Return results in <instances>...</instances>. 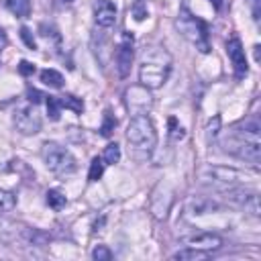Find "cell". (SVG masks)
I'll return each instance as SVG.
<instances>
[{
  "label": "cell",
  "mask_w": 261,
  "mask_h": 261,
  "mask_svg": "<svg viewBox=\"0 0 261 261\" xmlns=\"http://www.w3.org/2000/svg\"><path fill=\"white\" fill-rule=\"evenodd\" d=\"M171 67H173V59H171V55L167 53L165 47H159V45L147 47L143 51L141 65H139L141 86H145L149 90L161 88L167 82V77L171 73Z\"/></svg>",
  "instance_id": "1"
},
{
  "label": "cell",
  "mask_w": 261,
  "mask_h": 261,
  "mask_svg": "<svg viewBox=\"0 0 261 261\" xmlns=\"http://www.w3.org/2000/svg\"><path fill=\"white\" fill-rule=\"evenodd\" d=\"M128 155L135 161H147L157 145V130L147 114H135L126 128Z\"/></svg>",
  "instance_id": "2"
},
{
  "label": "cell",
  "mask_w": 261,
  "mask_h": 261,
  "mask_svg": "<svg viewBox=\"0 0 261 261\" xmlns=\"http://www.w3.org/2000/svg\"><path fill=\"white\" fill-rule=\"evenodd\" d=\"M222 147L230 155H237L241 159L257 163L259 155H261L259 124L253 120V122H247V124H243L239 128H232V133L222 141Z\"/></svg>",
  "instance_id": "3"
},
{
  "label": "cell",
  "mask_w": 261,
  "mask_h": 261,
  "mask_svg": "<svg viewBox=\"0 0 261 261\" xmlns=\"http://www.w3.org/2000/svg\"><path fill=\"white\" fill-rule=\"evenodd\" d=\"M175 24H177L179 33H181L192 45H196V49H200L202 53H208V51H210L208 24H206L202 18L194 16V14L188 12V10H181V14H179V18H177Z\"/></svg>",
  "instance_id": "4"
},
{
  "label": "cell",
  "mask_w": 261,
  "mask_h": 261,
  "mask_svg": "<svg viewBox=\"0 0 261 261\" xmlns=\"http://www.w3.org/2000/svg\"><path fill=\"white\" fill-rule=\"evenodd\" d=\"M41 155H43V161L49 167V171H53L57 175H71L77 169L73 155L57 143H45Z\"/></svg>",
  "instance_id": "5"
},
{
  "label": "cell",
  "mask_w": 261,
  "mask_h": 261,
  "mask_svg": "<svg viewBox=\"0 0 261 261\" xmlns=\"http://www.w3.org/2000/svg\"><path fill=\"white\" fill-rule=\"evenodd\" d=\"M14 126L22 135H35V133L41 130V114L37 112L35 104L33 106L16 108V112H14Z\"/></svg>",
  "instance_id": "6"
},
{
  "label": "cell",
  "mask_w": 261,
  "mask_h": 261,
  "mask_svg": "<svg viewBox=\"0 0 261 261\" xmlns=\"http://www.w3.org/2000/svg\"><path fill=\"white\" fill-rule=\"evenodd\" d=\"M135 39L128 31L122 33V41L116 49V69H118V75L120 77H126L128 71H130V65H133V57H135Z\"/></svg>",
  "instance_id": "7"
},
{
  "label": "cell",
  "mask_w": 261,
  "mask_h": 261,
  "mask_svg": "<svg viewBox=\"0 0 261 261\" xmlns=\"http://www.w3.org/2000/svg\"><path fill=\"white\" fill-rule=\"evenodd\" d=\"M126 106L133 114H147V110L153 106V98L149 94V88L145 86H133L126 90Z\"/></svg>",
  "instance_id": "8"
},
{
  "label": "cell",
  "mask_w": 261,
  "mask_h": 261,
  "mask_svg": "<svg viewBox=\"0 0 261 261\" xmlns=\"http://www.w3.org/2000/svg\"><path fill=\"white\" fill-rule=\"evenodd\" d=\"M226 53H228V59H230V63L234 67V77L237 80H243L247 75L249 67H247V59H245V49H243L239 37H232L226 43Z\"/></svg>",
  "instance_id": "9"
},
{
  "label": "cell",
  "mask_w": 261,
  "mask_h": 261,
  "mask_svg": "<svg viewBox=\"0 0 261 261\" xmlns=\"http://www.w3.org/2000/svg\"><path fill=\"white\" fill-rule=\"evenodd\" d=\"M186 247L190 249H198V251H204V253H210V251H216L222 247V239L218 234H212V232H200V234H194L186 241Z\"/></svg>",
  "instance_id": "10"
},
{
  "label": "cell",
  "mask_w": 261,
  "mask_h": 261,
  "mask_svg": "<svg viewBox=\"0 0 261 261\" xmlns=\"http://www.w3.org/2000/svg\"><path fill=\"white\" fill-rule=\"evenodd\" d=\"M94 18L104 29L112 27L114 20H116V6H114V2L112 0H98L96 8H94Z\"/></svg>",
  "instance_id": "11"
},
{
  "label": "cell",
  "mask_w": 261,
  "mask_h": 261,
  "mask_svg": "<svg viewBox=\"0 0 261 261\" xmlns=\"http://www.w3.org/2000/svg\"><path fill=\"white\" fill-rule=\"evenodd\" d=\"M208 173H210V177H212L214 181H220V184H224V186L228 184V190L234 188V184L247 179L241 171H237V169H226V167H210Z\"/></svg>",
  "instance_id": "12"
},
{
  "label": "cell",
  "mask_w": 261,
  "mask_h": 261,
  "mask_svg": "<svg viewBox=\"0 0 261 261\" xmlns=\"http://www.w3.org/2000/svg\"><path fill=\"white\" fill-rule=\"evenodd\" d=\"M6 8L18 18H27L31 14V0H6Z\"/></svg>",
  "instance_id": "13"
},
{
  "label": "cell",
  "mask_w": 261,
  "mask_h": 261,
  "mask_svg": "<svg viewBox=\"0 0 261 261\" xmlns=\"http://www.w3.org/2000/svg\"><path fill=\"white\" fill-rule=\"evenodd\" d=\"M41 82L49 88H61L63 86V75L57 69H43L41 71Z\"/></svg>",
  "instance_id": "14"
},
{
  "label": "cell",
  "mask_w": 261,
  "mask_h": 261,
  "mask_svg": "<svg viewBox=\"0 0 261 261\" xmlns=\"http://www.w3.org/2000/svg\"><path fill=\"white\" fill-rule=\"evenodd\" d=\"M59 102H61V108H69V110H73V112H77V114L84 112V100L77 98V96L65 94V96L59 98Z\"/></svg>",
  "instance_id": "15"
},
{
  "label": "cell",
  "mask_w": 261,
  "mask_h": 261,
  "mask_svg": "<svg viewBox=\"0 0 261 261\" xmlns=\"http://www.w3.org/2000/svg\"><path fill=\"white\" fill-rule=\"evenodd\" d=\"M102 161H104L106 165L118 163V161H120V147H118L116 143H110V145L104 149V153H102Z\"/></svg>",
  "instance_id": "16"
},
{
  "label": "cell",
  "mask_w": 261,
  "mask_h": 261,
  "mask_svg": "<svg viewBox=\"0 0 261 261\" xmlns=\"http://www.w3.org/2000/svg\"><path fill=\"white\" fill-rule=\"evenodd\" d=\"M104 161H102V157H94L92 159V163H90V171H88V181H98L100 177H102V173H104Z\"/></svg>",
  "instance_id": "17"
},
{
  "label": "cell",
  "mask_w": 261,
  "mask_h": 261,
  "mask_svg": "<svg viewBox=\"0 0 261 261\" xmlns=\"http://www.w3.org/2000/svg\"><path fill=\"white\" fill-rule=\"evenodd\" d=\"M47 204H49V208H53V210H61L63 206H65V196L59 192V190H49L47 192Z\"/></svg>",
  "instance_id": "18"
},
{
  "label": "cell",
  "mask_w": 261,
  "mask_h": 261,
  "mask_svg": "<svg viewBox=\"0 0 261 261\" xmlns=\"http://www.w3.org/2000/svg\"><path fill=\"white\" fill-rule=\"evenodd\" d=\"M47 114H49V118L51 120H59V116H61V102H59V98L57 96H47Z\"/></svg>",
  "instance_id": "19"
},
{
  "label": "cell",
  "mask_w": 261,
  "mask_h": 261,
  "mask_svg": "<svg viewBox=\"0 0 261 261\" xmlns=\"http://www.w3.org/2000/svg\"><path fill=\"white\" fill-rule=\"evenodd\" d=\"M14 206H16L14 194H10V192H6V190H0V214L10 212Z\"/></svg>",
  "instance_id": "20"
},
{
  "label": "cell",
  "mask_w": 261,
  "mask_h": 261,
  "mask_svg": "<svg viewBox=\"0 0 261 261\" xmlns=\"http://www.w3.org/2000/svg\"><path fill=\"white\" fill-rule=\"evenodd\" d=\"M208 253L204 251H198V249H186V251H177L175 255H171V259H206Z\"/></svg>",
  "instance_id": "21"
},
{
  "label": "cell",
  "mask_w": 261,
  "mask_h": 261,
  "mask_svg": "<svg viewBox=\"0 0 261 261\" xmlns=\"http://www.w3.org/2000/svg\"><path fill=\"white\" fill-rule=\"evenodd\" d=\"M114 126H116V118L110 114V110H106V112H104V122H102V126H100V135H102V137H110L112 130H114Z\"/></svg>",
  "instance_id": "22"
},
{
  "label": "cell",
  "mask_w": 261,
  "mask_h": 261,
  "mask_svg": "<svg viewBox=\"0 0 261 261\" xmlns=\"http://www.w3.org/2000/svg\"><path fill=\"white\" fill-rule=\"evenodd\" d=\"M167 124H169V137H171L173 141H181V139L186 137V130H184V126H181V124H177V120H175L173 116L167 120Z\"/></svg>",
  "instance_id": "23"
},
{
  "label": "cell",
  "mask_w": 261,
  "mask_h": 261,
  "mask_svg": "<svg viewBox=\"0 0 261 261\" xmlns=\"http://www.w3.org/2000/svg\"><path fill=\"white\" fill-rule=\"evenodd\" d=\"M92 259H96V261H110V259H112V253H110L108 247L98 245V247L92 251Z\"/></svg>",
  "instance_id": "24"
},
{
  "label": "cell",
  "mask_w": 261,
  "mask_h": 261,
  "mask_svg": "<svg viewBox=\"0 0 261 261\" xmlns=\"http://www.w3.org/2000/svg\"><path fill=\"white\" fill-rule=\"evenodd\" d=\"M20 39L24 41V45L29 47V49H37V41H35V37H33V33H31V29H27V27H20Z\"/></svg>",
  "instance_id": "25"
},
{
  "label": "cell",
  "mask_w": 261,
  "mask_h": 261,
  "mask_svg": "<svg viewBox=\"0 0 261 261\" xmlns=\"http://www.w3.org/2000/svg\"><path fill=\"white\" fill-rule=\"evenodd\" d=\"M43 98H47V96H45V94H41L39 90H35V88H27V100H29L31 104H35V106H37Z\"/></svg>",
  "instance_id": "26"
},
{
  "label": "cell",
  "mask_w": 261,
  "mask_h": 261,
  "mask_svg": "<svg viewBox=\"0 0 261 261\" xmlns=\"http://www.w3.org/2000/svg\"><path fill=\"white\" fill-rule=\"evenodd\" d=\"M18 73L24 75V77H29V75L35 73V65H33L31 61H24V59H22V61L18 63Z\"/></svg>",
  "instance_id": "27"
},
{
  "label": "cell",
  "mask_w": 261,
  "mask_h": 261,
  "mask_svg": "<svg viewBox=\"0 0 261 261\" xmlns=\"http://www.w3.org/2000/svg\"><path fill=\"white\" fill-rule=\"evenodd\" d=\"M133 16H135L137 20H143V18L147 16V8L143 6V2H141V0H137V2H135V6H133Z\"/></svg>",
  "instance_id": "28"
},
{
  "label": "cell",
  "mask_w": 261,
  "mask_h": 261,
  "mask_svg": "<svg viewBox=\"0 0 261 261\" xmlns=\"http://www.w3.org/2000/svg\"><path fill=\"white\" fill-rule=\"evenodd\" d=\"M218 126H220V116H214V120H210V124H208V128H206V137H208V139L216 137Z\"/></svg>",
  "instance_id": "29"
},
{
  "label": "cell",
  "mask_w": 261,
  "mask_h": 261,
  "mask_svg": "<svg viewBox=\"0 0 261 261\" xmlns=\"http://www.w3.org/2000/svg\"><path fill=\"white\" fill-rule=\"evenodd\" d=\"M6 43H8V37H6V33H4V29H0V51L6 47Z\"/></svg>",
  "instance_id": "30"
},
{
  "label": "cell",
  "mask_w": 261,
  "mask_h": 261,
  "mask_svg": "<svg viewBox=\"0 0 261 261\" xmlns=\"http://www.w3.org/2000/svg\"><path fill=\"white\" fill-rule=\"evenodd\" d=\"M210 4H212L216 10H220V6H222V0H210Z\"/></svg>",
  "instance_id": "31"
},
{
  "label": "cell",
  "mask_w": 261,
  "mask_h": 261,
  "mask_svg": "<svg viewBox=\"0 0 261 261\" xmlns=\"http://www.w3.org/2000/svg\"><path fill=\"white\" fill-rule=\"evenodd\" d=\"M255 59L259 61V45H255Z\"/></svg>",
  "instance_id": "32"
},
{
  "label": "cell",
  "mask_w": 261,
  "mask_h": 261,
  "mask_svg": "<svg viewBox=\"0 0 261 261\" xmlns=\"http://www.w3.org/2000/svg\"><path fill=\"white\" fill-rule=\"evenodd\" d=\"M63 2H71V0H63Z\"/></svg>",
  "instance_id": "33"
}]
</instances>
